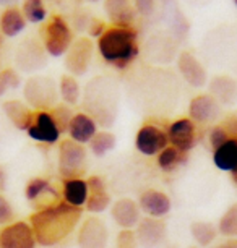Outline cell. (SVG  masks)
Returning <instances> with one entry per match:
<instances>
[{"mask_svg": "<svg viewBox=\"0 0 237 248\" xmlns=\"http://www.w3.org/2000/svg\"><path fill=\"white\" fill-rule=\"evenodd\" d=\"M111 216L120 229H133L142 221V209L138 201L132 198H120L111 204Z\"/></svg>", "mask_w": 237, "mask_h": 248, "instance_id": "cell-17", "label": "cell"}, {"mask_svg": "<svg viewBox=\"0 0 237 248\" xmlns=\"http://www.w3.org/2000/svg\"><path fill=\"white\" fill-rule=\"evenodd\" d=\"M75 41L70 25L63 16L54 15L50 16L43 28V47L46 54L54 59L63 57L68 52L70 46Z\"/></svg>", "mask_w": 237, "mask_h": 248, "instance_id": "cell-4", "label": "cell"}, {"mask_svg": "<svg viewBox=\"0 0 237 248\" xmlns=\"http://www.w3.org/2000/svg\"><path fill=\"white\" fill-rule=\"evenodd\" d=\"M36 245L30 222L15 221L0 229V248H36Z\"/></svg>", "mask_w": 237, "mask_h": 248, "instance_id": "cell-12", "label": "cell"}, {"mask_svg": "<svg viewBox=\"0 0 237 248\" xmlns=\"http://www.w3.org/2000/svg\"><path fill=\"white\" fill-rule=\"evenodd\" d=\"M83 209L59 201L31 214L30 226L41 247H55L67 240L81 224Z\"/></svg>", "mask_w": 237, "mask_h": 248, "instance_id": "cell-1", "label": "cell"}, {"mask_svg": "<svg viewBox=\"0 0 237 248\" xmlns=\"http://www.w3.org/2000/svg\"><path fill=\"white\" fill-rule=\"evenodd\" d=\"M90 148L96 157L106 156V154L115 148V135L108 132V130H101V132H97L93 137V140L90 141Z\"/></svg>", "mask_w": 237, "mask_h": 248, "instance_id": "cell-32", "label": "cell"}, {"mask_svg": "<svg viewBox=\"0 0 237 248\" xmlns=\"http://www.w3.org/2000/svg\"><path fill=\"white\" fill-rule=\"evenodd\" d=\"M210 94L221 106H232L237 99V81L229 75H216L210 79Z\"/></svg>", "mask_w": 237, "mask_h": 248, "instance_id": "cell-24", "label": "cell"}, {"mask_svg": "<svg viewBox=\"0 0 237 248\" xmlns=\"http://www.w3.org/2000/svg\"><path fill=\"white\" fill-rule=\"evenodd\" d=\"M88 182L85 179H68L62 180V198L65 203L81 208L88 201Z\"/></svg>", "mask_w": 237, "mask_h": 248, "instance_id": "cell-26", "label": "cell"}, {"mask_svg": "<svg viewBox=\"0 0 237 248\" xmlns=\"http://www.w3.org/2000/svg\"><path fill=\"white\" fill-rule=\"evenodd\" d=\"M231 180H232V184L237 185V164H236V167L231 170Z\"/></svg>", "mask_w": 237, "mask_h": 248, "instance_id": "cell-44", "label": "cell"}, {"mask_svg": "<svg viewBox=\"0 0 237 248\" xmlns=\"http://www.w3.org/2000/svg\"><path fill=\"white\" fill-rule=\"evenodd\" d=\"M21 12L26 21L31 23V25L44 23L46 18H47V8L44 5V0H23Z\"/></svg>", "mask_w": 237, "mask_h": 248, "instance_id": "cell-31", "label": "cell"}, {"mask_svg": "<svg viewBox=\"0 0 237 248\" xmlns=\"http://www.w3.org/2000/svg\"><path fill=\"white\" fill-rule=\"evenodd\" d=\"M88 182V188H90V193H88V201L85 204L86 211L91 214H101L104 211H108L111 208V193L108 191V185L103 177L99 175H91Z\"/></svg>", "mask_w": 237, "mask_h": 248, "instance_id": "cell-18", "label": "cell"}, {"mask_svg": "<svg viewBox=\"0 0 237 248\" xmlns=\"http://www.w3.org/2000/svg\"><path fill=\"white\" fill-rule=\"evenodd\" d=\"M177 70L179 75L187 85L192 88H203L208 83V73L203 63L195 57L192 52L184 50L177 57Z\"/></svg>", "mask_w": 237, "mask_h": 248, "instance_id": "cell-15", "label": "cell"}, {"mask_svg": "<svg viewBox=\"0 0 237 248\" xmlns=\"http://www.w3.org/2000/svg\"><path fill=\"white\" fill-rule=\"evenodd\" d=\"M97 127H99V125H97L95 119H91L86 112H78V114H73L67 133L73 141H77L80 144H86L91 141L93 137H95L97 132H99Z\"/></svg>", "mask_w": 237, "mask_h": 248, "instance_id": "cell-22", "label": "cell"}, {"mask_svg": "<svg viewBox=\"0 0 237 248\" xmlns=\"http://www.w3.org/2000/svg\"><path fill=\"white\" fill-rule=\"evenodd\" d=\"M13 221V208L5 196L0 195V226H7Z\"/></svg>", "mask_w": 237, "mask_h": 248, "instance_id": "cell-39", "label": "cell"}, {"mask_svg": "<svg viewBox=\"0 0 237 248\" xmlns=\"http://www.w3.org/2000/svg\"><path fill=\"white\" fill-rule=\"evenodd\" d=\"M232 2H234V5L237 7V0H232Z\"/></svg>", "mask_w": 237, "mask_h": 248, "instance_id": "cell-48", "label": "cell"}, {"mask_svg": "<svg viewBox=\"0 0 237 248\" xmlns=\"http://www.w3.org/2000/svg\"><path fill=\"white\" fill-rule=\"evenodd\" d=\"M88 2H101V0H88Z\"/></svg>", "mask_w": 237, "mask_h": 248, "instance_id": "cell-47", "label": "cell"}, {"mask_svg": "<svg viewBox=\"0 0 237 248\" xmlns=\"http://www.w3.org/2000/svg\"><path fill=\"white\" fill-rule=\"evenodd\" d=\"M59 96L63 101V104L67 106H75L80 102L81 97V86L78 83V79L72 75H62L59 81Z\"/></svg>", "mask_w": 237, "mask_h": 248, "instance_id": "cell-30", "label": "cell"}, {"mask_svg": "<svg viewBox=\"0 0 237 248\" xmlns=\"http://www.w3.org/2000/svg\"><path fill=\"white\" fill-rule=\"evenodd\" d=\"M169 144L182 153H190L198 144L197 124L189 117L173 122L166 130Z\"/></svg>", "mask_w": 237, "mask_h": 248, "instance_id": "cell-10", "label": "cell"}, {"mask_svg": "<svg viewBox=\"0 0 237 248\" xmlns=\"http://www.w3.org/2000/svg\"><path fill=\"white\" fill-rule=\"evenodd\" d=\"M221 117V104L210 93L192 97L189 104V119L198 125H210Z\"/></svg>", "mask_w": 237, "mask_h": 248, "instance_id": "cell-14", "label": "cell"}, {"mask_svg": "<svg viewBox=\"0 0 237 248\" xmlns=\"http://www.w3.org/2000/svg\"><path fill=\"white\" fill-rule=\"evenodd\" d=\"M28 25L25 15H23L21 8L7 7L0 15V34L3 37H15L25 31Z\"/></svg>", "mask_w": 237, "mask_h": 248, "instance_id": "cell-25", "label": "cell"}, {"mask_svg": "<svg viewBox=\"0 0 237 248\" xmlns=\"http://www.w3.org/2000/svg\"><path fill=\"white\" fill-rule=\"evenodd\" d=\"M25 198L31 203H43L41 208L50 206L54 203H59V193L54 188V185L50 184L44 177H34L26 184L25 186Z\"/></svg>", "mask_w": 237, "mask_h": 248, "instance_id": "cell-20", "label": "cell"}, {"mask_svg": "<svg viewBox=\"0 0 237 248\" xmlns=\"http://www.w3.org/2000/svg\"><path fill=\"white\" fill-rule=\"evenodd\" d=\"M50 114H52L55 124H57V127L60 128V132H67L68 130V125H70V120L73 117V112L70 110V107L67 104H57L54 107L52 110H49Z\"/></svg>", "mask_w": 237, "mask_h": 248, "instance_id": "cell-35", "label": "cell"}, {"mask_svg": "<svg viewBox=\"0 0 237 248\" xmlns=\"http://www.w3.org/2000/svg\"><path fill=\"white\" fill-rule=\"evenodd\" d=\"M220 125L226 130L231 138H236L237 137V112H231L229 115H226Z\"/></svg>", "mask_w": 237, "mask_h": 248, "instance_id": "cell-41", "label": "cell"}, {"mask_svg": "<svg viewBox=\"0 0 237 248\" xmlns=\"http://www.w3.org/2000/svg\"><path fill=\"white\" fill-rule=\"evenodd\" d=\"M106 30H108L106 21L93 18V20H90V23H88V37H90V39H99V37L104 34Z\"/></svg>", "mask_w": 237, "mask_h": 248, "instance_id": "cell-40", "label": "cell"}, {"mask_svg": "<svg viewBox=\"0 0 237 248\" xmlns=\"http://www.w3.org/2000/svg\"><path fill=\"white\" fill-rule=\"evenodd\" d=\"M88 167V153L85 144L73 140L59 143V174L63 180L83 179Z\"/></svg>", "mask_w": 237, "mask_h": 248, "instance_id": "cell-6", "label": "cell"}, {"mask_svg": "<svg viewBox=\"0 0 237 248\" xmlns=\"http://www.w3.org/2000/svg\"><path fill=\"white\" fill-rule=\"evenodd\" d=\"M135 146H137L138 153L143 156H158L162 149L169 146V140H167L166 130L158 127L155 124H143L140 130L137 132V138H135Z\"/></svg>", "mask_w": 237, "mask_h": 248, "instance_id": "cell-9", "label": "cell"}, {"mask_svg": "<svg viewBox=\"0 0 237 248\" xmlns=\"http://www.w3.org/2000/svg\"><path fill=\"white\" fill-rule=\"evenodd\" d=\"M28 137L32 141L41 144H55L60 140V128L55 124L52 114L49 110H36L34 120H32L31 127L28 128Z\"/></svg>", "mask_w": 237, "mask_h": 248, "instance_id": "cell-13", "label": "cell"}, {"mask_svg": "<svg viewBox=\"0 0 237 248\" xmlns=\"http://www.w3.org/2000/svg\"><path fill=\"white\" fill-rule=\"evenodd\" d=\"M104 13L112 26L132 28L137 18L132 0H104Z\"/></svg>", "mask_w": 237, "mask_h": 248, "instance_id": "cell-21", "label": "cell"}, {"mask_svg": "<svg viewBox=\"0 0 237 248\" xmlns=\"http://www.w3.org/2000/svg\"><path fill=\"white\" fill-rule=\"evenodd\" d=\"M95 55V44L93 39H90L88 36H81L78 39L73 41V44L70 46L68 52L63 55L65 59V68H67L68 75L72 77H83L88 73Z\"/></svg>", "mask_w": 237, "mask_h": 248, "instance_id": "cell-7", "label": "cell"}, {"mask_svg": "<svg viewBox=\"0 0 237 248\" xmlns=\"http://www.w3.org/2000/svg\"><path fill=\"white\" fill-rule=\"evenodd\" d=\"M20 85H21V77L16 70L13 68L0 70V97L5 94L7 91L16 90Z\"/></svg>", "mask_w": 237, "mask_h": 248, "instance_id": "cell-34", "label": "cell"}, {"mask_svg": "<svg viewBox=\"0 0 237 248\" xmlns=\"http://www.w3.org/2000/svg\"><path fill=\"white\" fill-rule=\"evenodd\" d=\"M213 162L220 170L231 172L237 164V137L227 140L213 151Z\"/></svg>", "mask_w": 237, "mask_h": 248, "instance_id": "cell-27", "label": "cell"}, {"mask_svg": "<svg viewBox=\"0 0 237 248\" xmlns=\"http://www.w3.org/2000/svg\"><path fill=\"white\" fill-rule=\"evenodd\" d=\"M16 65L23 72H36L46 65V50L32 39H26L16 50Z\"/></svg>", "mask_w": 237, "mask_h": 248, "instance_id": "cell-19", "label": "cell"}, {"mask_svg": "<svg viewBox=\"0 0 237 248\" xmlns=\"http://www.w3.org/2000/svg\"><path fill=\"white\" fill-rule=\"evenodd\" d=\"M138 206H140L142 213H145L146 216L159 219L167 216L173 209V203H171L169 196L164 191L156 188H148L143 191L140 198H138Z\"/></svg>", "mask_w": 237, "mask_h": 248, "instance_id": "cell-16", "label": "cell"}, {"mask_svg": "<svg viewBox=\"0 0 237 248\" xmlns=\"http://www.w3.org/2000/svg\"><path fill=\"white\" fill-rule=\"evenodd\" d=\"M2 46H3V36L0 34V50H2Z\"/></svg>", "mask_w": 237, "mask_h": 248, "instance_id": "cell-46", "label": "cell"}, {"mask_svg": "<svg viewBox=\"0 0 237 248\" xmlns=\"http://www.w3.org/2000/svg\"><path fill=\"white\" fill-rule=\"evenodd\" d=\"M227 140H231V137L227 135V132L220 124L215 125V127L210 130V135H208V141H210L213 151H215L216 148H220L222 143H226Z\"/></svg>", "mask_w": 237, "mask_h": 248, "instance_id": "cell-37", "label": "cell"}, {"mask_svg": "<svg viewBox=\"0 0 237 248\" xmlns=\"http://www.w3.org/2000/svg\"><path fill=\"white\" fill-rule=\"evenodd\" d=\"M190 235L197 243V247L210 248L218 237V227L206 221H193L190 224Z\"/></svg>", "mask_w": 237, "mask_h": 248, "instance_id": "cell-28", "label": "cell"}, {"mask_svg": "<svg viewBox=\"0 0 237 248\" xmlns=\"http://www.w3.org/2000/svg\"><path fill=\"white\" fill-rule=\"evenodd\" d=\"M135 12L140 16H151L156 12V0H132Z\"/></svg>", "mask_w": 237, "mask_h": 248, "instance_id": "cell-38", "label": "cell"}, {"mask_svg": "<svg viewBox=\"0 0 237 248\" xmlns=\"http://www.w3.org/2000/svg\"><path fill=\"white\" fill-rule=\"evenodd\" d=\"M210 248H237V238H229V240L220 243V245L210 247Z\"/></svg>", "mask_w": 237, "mask_h": 248, "instance_id": "cell-42", "label": "cell"}, {"mask_svg": "<svg viewBox=\"0 0 237 248\" xmlns=\"http://www.w3.org/2000/svg\"><path fill=\"white\" fill-rule=\"evenodd\" d=\"M85 109L101 127L108 128L114 124L119 109V93L112 79L99 77L90 81L85 91Z\"/></svg>", "mask_w": 237, "mask_h": 248, "instance_id": "cell-3", "label": "cell"}, {"mask_svg": "<svg viewBox=\"0 0 237 248\" xmlns=\"http://www.w3.org/2000/svg\"><path fill=\"white\" fill-rule=\"evenodd\" d=\"M115 248H140L137 235H135V231H132V229H122L117 233Z\"/></svg>", "mask_w": 237, "mask_h": 248, "instance_id": "cell-36", "label": "cell"}, {"mask_svg": "<svg viewBox=\"0 0 237 248\" xmlns=\"http://www.w3.org/2000/svg\"><path fill=\"white\" fill-rule=\"evenodd\" d=\"M26 104L36 110H52L57 106L59 88L55 86L54 79L43 77V75H34L26 79L25 88H23Z\"/></svg>", "mask_w": 237, "mask_h": 248, "instance_id": "cell-5", "label": "cell"}, {"mask_svg": "<svg viewBox=\"0 0 237 248\" xmlns=\"http://www.w3.org/2000/svg\"><path fill=\"white\" fill-rule=\"evenodd\" d=\"M161 248H177V245H175V243H167V242H166Z\"/></svg>", "mask_w": 237, "mask_h": 248, "instance_id": "cell-45", "label": "cell"}, {"mask_svg": "<svg viewBox=\"0 0 237 248\" xmlns=\"http://www.w3.org/2000/svg\"><path fill=\"white\" fill-rule=\"evenodd\" d=\"M218 233L226 238H237V203L231 204L218 221Z\"/></svg>", "mask_w": 237, "mask_h": 248, "instance_id": "cell-33", "label": "cell"}, {"mask_svg": "<svg viewBox=\"0 0 237 248\" xmlns=\"http://www.w3.org/2000/svg\"><path fill=\"white\" fill-rule=\"evenodd\" d=\"M2 109L13 127L28 132V128L31 127L32 120H34V112L30 109V106L18 99H10L3 102Z\"/></svg>", "mask_w": 237, "mask_h": 248, "instance_id": "cell-23", "label": "cell"}, {"mask_svg": "<svg viewBox=\"0 0 237 248\" xmlns=\"http://www.w3.org/2000/svg\"><path fill=\"white\" fill-rule=\"evenodd\" d=\"M135 235L142 248H161L167 242V226L164 219L142 217L135 227Z\"/></svg>", "mask_w": 237, "mask_h": 248, "instance_id": "cell-11", "label": "cell"}, {"mask_svg": "<svg viewBox=\"0 0 237 248\" xmlns=\"http://www.w3.org/2000/svg\"><path fill=\"white\" fill-rule=\"evenodd\" d=\"M96 41L101 59L117 70L128 68L140 55L138 32L133 26H108L104 34Z\"/></svg>", "mask_w": 237, "mask_h": 248, "instance_id": "cell-2", "label": "cell"}, {"mask_svg": "<svg viewBox=\"0 0 237 248\" xmlns=\"http://www.w3.org/2000/svg\"><path fill=\"white\" fill-rule=\"evenodd\" d=\"M189 248H200V247H189Z\"/></svg>", "mask_w": 237, "mask_h": 248, "instance_id": "cell-49", "label": "cell"}, {"mask_svg": "<svg viewBox=\"0 0 237 248\" xmlns=\"http://www.w3.org/2000/svg\"><path fill=\"white\" fill-rule=\"evenodd\" d=\"M109 229L101 217L95 214L83 219L77 232L78 248H108Z\"/></svg>", "mask_w": 237, "mask_h": 248, "instance_id": "cell-8", "label": "cell"}, {"mask_svg": "<svg viewBox=\"0 0 237 248\" xmlns=\"http://www.w3.org/2000/svg\"><path fill=\"white\" fill-rule=\"evenodd\" d=\"M0 3H2V5H5V8L7 7H15L16 0H0Z\"/></svg>", "mask_w": 237, "mask_h": 248, "instance_id": "cell-43", "label": "cell"}, {"mask_svg": "<svg viewBox=\"0 0 237 248\" xmlns=\"http://www.w3.org/2000/svg\"><path fill=\"white\" fill-rule=\"evenodd\" d=\"M189 159V153H182L174 146H167L158 154V167L162 172H174L177 170L180 166H184Z\"/></svg>", "mask_w": 237, "mask_h": 248, "instance_id": "cell-29", "label": "cell"}]
</instances>
